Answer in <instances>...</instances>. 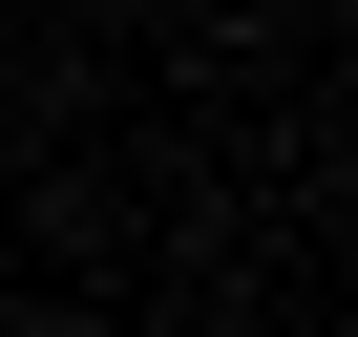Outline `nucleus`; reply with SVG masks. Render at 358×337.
I'll return each instance as SVG.
<instances>
[{
	"instance_id": "f257e3e1",
	"label": "nucleus",
	"mask_w": 358,
	"mask_h": 337,
	"mask_svg": "<svg viewBox=\"0 0 358 337\" xmlns=\"http://www.w3.org/2000/svg\"><path fill=\"white\" fill-rule=\"evenodd\" d=\"M337 190H358V148H337Z\"/></svg>"
}]
</instances>
